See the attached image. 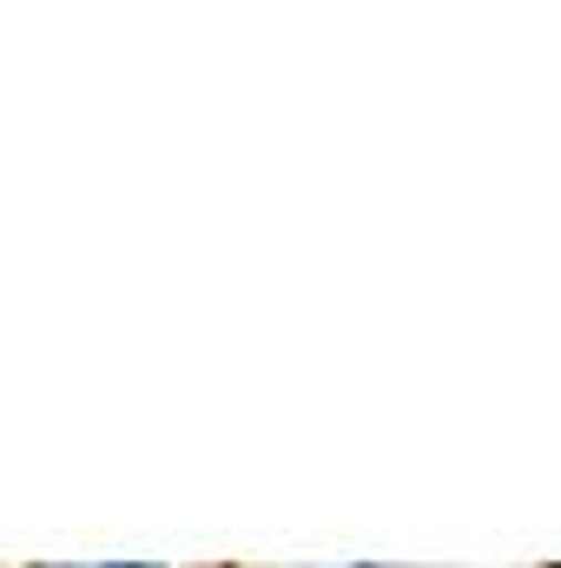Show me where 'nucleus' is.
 Masks as SVG:
<instances>
[{
	"label": "nucleus",
	"mask_w": 561,
	"mask_h": 568,
	"mask_svg": "<svg viewBox=\"0 0 561 568\" xmlns=\"http://www.w3.org/2000/svg\"><path fill=\"white\" fill-rule=\"evenodd\" d=\"M106 568H159V562H106Z\"/></svg>",
	"instance_id": "obj_1"
},
{
	"label": "nucleus",
	"mask_w": 561,
	"mask_h": 568,
	"mask_svg": "<svg viewBox=\"0 0 561 568\" xmlns=\"http://www.w3.org/2000/svg\"><path fill=\"white\" fill-rule=\"evenodd\" d=\"M357 568H377V562H357Z\"/></svg>",
	"instance_id": "obj_2"
},
{
	"label": "nucleus",
	"mask_w": 561,
	"mask_h": 568,
	"mask_svg": "<svg viewBox=\"0 0 561 568\" xmlns=\"http://www.w3.org/2000/svg\"><path fill=\"white\" fill-rule=\"evenodd\" d=\"M555 568H561V562H555Z\"/></svg>",
	"instance_id": "obj_3"
}]
</instances>
